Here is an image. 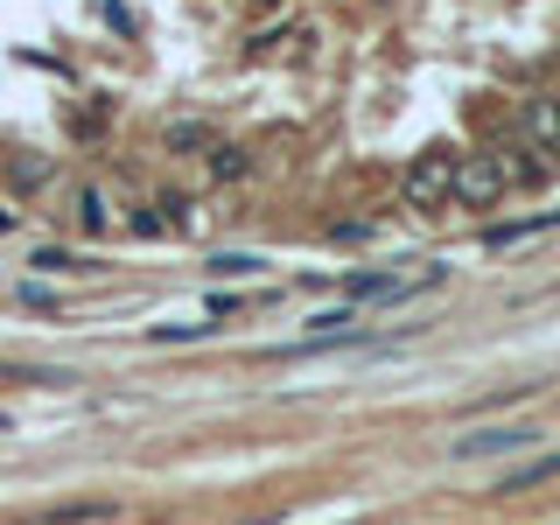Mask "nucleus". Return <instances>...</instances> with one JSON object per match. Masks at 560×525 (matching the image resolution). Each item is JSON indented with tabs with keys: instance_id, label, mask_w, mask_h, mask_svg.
<instances>
[{
	"instance_id": "9d476101",
	"label": "nucleus",
	"mask_w": 560,
	"mask_h": 525,
	"mask_svg": "<svg viewBox=\"0 0 560 525\" xmlns=\"http://www.w3.org/2000/svg\"><path fill=\"white\" fill-rule=\"evenodd\" d=\"M8 428H14V420H8V407H0V434H8Z\"/></svg>"
},
{
	"instance_id": "20e7f679",
	"label": "nucleus",
	"mask_w": 560,
	"mask_h": 525,
	"mask_svg": "<svg viewBox=\"0 0 560 525\" xmlns=\"http://www.w3.org/2000/svg\"><path fill=\"white\" fill-rule=\"evenodd\" d=\"M553 477H560V448H553V455H533L525 469H504V477H498V498H518V490L553 483Z\"/></svg>"
},
{
	"instance_id": "f257e3e1",
	"label": "nucleus",
	"mask_w": 560,
	"mask_h": 525,
	"mask_svg": "<svg viewBox=\"0 0 560 525\" xmlns=\"http://www.w3.org/2000/svg\"><path fill=\"white\" fill-rule=\"evenodd\" d=\"M455 162L463 154H420V162L407 168V183H399V197H407V210H434V203H448L455 197Z\"/></svg>"
},
{
	"instance_id": "7ed1b4c3",
	"label": "nucleus",
	"mask_w": 560,
	"mask_h": 525,
	"mask_svg": "<svg viewBox=\"0 0 560 525\" xmlns=\"http://www.w3.org/2000/svg\"><path fill=\"white\" fill-rule=\"evenodd\" d=\"M539 442V428H525V420H504V428H477V434H463L455 442V463H483V455H518V448H533Z\"/></svg>"
},
{
	"instance_id": "9b49d317",
	"label": "nucleus",
	"mask_w": 560,
	"mask_h": 525,
	"mask_svg": "<svg viewBox=\"0 0 560 525\" xmlns=\"http://www.w3.org/2000/svg\"><path fill=\"white\" fill-rule=\"evenodd\" d=\"M350 525H364V518H350Z\"/></svg>"
},
{
	"instance_id": "6e6552de",
	"label": "nucleus",
	"mask_w": 560,
	"mask_h": 525,
	"mask_svg": "<svg viewBox=\"0 0 560 525\" xmlns=\"http://www.w3.org/2000/svg\"><path fill=\"white\" fill-rule=\"evenodd\" d=\"M267 259H253V253H218V273H259Z\"/></svg>"
},
{
	"instance_id": "f03ea898",
	"label": "nucleus",
	"mask_w": 560,
	"mask_h": 525,
	"mask_svg": "<svg viewBox=\"0 0 560 525\" xmlns=\"http://www.w3.org/2000/svg\"><path fill=\"white\" fill-rule=\"evenodd\" d=\"M498 197H504V162H498V154H463V162H455V203L483 210Z\"/></svg>"
},
{
	"instance_id": "423d86ee",
	"label": "nucleus",
	"mask_w": 560,
	"mask_h": 525,
	"mask_svg": "<svg viewBox=\"0 0 560 525\" xmlns=\"http://www.w3.org/2000/svg\"><path fill=\"white\" fill-rule=\"evenodd\" d=\"M525 127H533L539 148L560 154V98H533V105H525Z\"/></svg>"
},
{
	"instance_id": "39448f33",
	"label": "nucleus",
	"mask_w": 560,
	"mask_h": 525,
	"mask_svg": "<svg viewBox=\"0 0 560 525\" xmlns=\"http://www.w3.org/2000/svg\"><path fill=\"white\" fill-rule=\"evenodd\" d=\"M560 224V210H539V218H518V224H490L483 232V245L498 253V245H518V238H539V232H553Z\"/></svg>"
},
{
	"instance_id": "0eeeda50",
	"label": "nucleus",
	"mask_w": 560,
	"mask_h": 525,
	"mask_svg": "<svg viewBox=\"0 0 560 525\" xmlns=\"http://www.w3.org/2000/svg\"><path fill=\"white\" fill-rule=\"evenodd\" d=\"M84 232H105V197H98V189H84Z\"/></svg>"
},
{
	"instance_id": "1a4fd4ad",
	"label": "nucleus",
	"mask_w": 560,
	"mask_h": 525,
	"mask_svg": "<svg viewBox=\"0 0 560 525\" xmlns=\"http://www.w3.org/2000/svg\"><path fill=\"white\" fill-rule=\"evenodd\" d=\"M168 148H203V127H168Z\"/></svg>"
}]
</instances>
